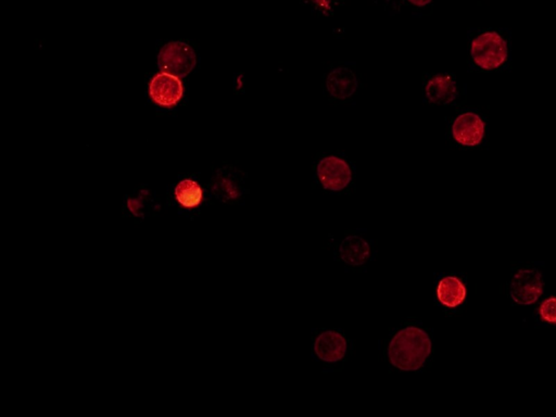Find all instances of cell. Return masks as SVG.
I'll list each match as a JSON object with an SVG mask.
<instances>
[{
  "label": "cell",
  "instance_id": "1",
  "mask_svg": "<svg viewBox=\"0 0 556 417\" xmlns=\"http://www.w3.org/2000/svg\"><path fill=\"white\" fill-rule=\"evenodd\" d=\"M430 353L429 336L421 328L407 327L391 340L388 357L398 369L416 371L424 365Z\"/></svg>",
  "mask_w": 556,
  "mask_h": 417
},
{
  "label": "cell",
  "instance_id": "2",
  "mask_svg": "<svg viewBox=\"0 0 556 417\" xmlns=\"http://www.w3.org/2000/svg\"><path fill=\"white\" fill-rule=\"evenodd\" d=\"M472 57L475 63L484 70L499 68L508 58L506 41L496 32L484 33L473 41Z\"/></svg>",
  "mask_w": 556,
  "mask_h": 417
},
{
  "label": "cell",
  "instance_id": "3",
  "mask_svg": "<svg viewBox=\"0 0 556 417\" xmlns=\"http://www.w3.org/2000/svg\"><path fill=\"white\" fill-rule=\"evenodd\" d=\"M159 65L164 73L183 78L195 68L196 55L186 43H168L160 53Z\"/></svg>",
  "mask_w": 556,
  "mask_h": 417
},
{
  "label": "cell",
  "instance_id": "4",
  "mask_svg": "<svg viewBox=\"0 0 556 417\" xmlns=\"http://www.w3.org/2000/svg\"><path fill=\"white\" fill-rule=\"evenodd\" d=\"M541 273L536 270H522L510 282V297L520 306L535 303L542 294Z\"/></svg>",
  "mask_w": 556,
  "mask_h": 417
},
{
  "label": "cell",
  "instance_id": "5",
  "mask_svg": "<svg viewBox=\"0 0 556 417\" xmlns=\"http://www.w3.org/2000/svg\"><path fill=\"white\" fill-rule=\"evenodd\" d=\"M318 175L324 189L332 191H339L346 189L351 182V170L347 162L340 158H324L318 163Z\"/></svg>",
  "mask_w": 556,
  "mask_h": 417
},
{
  "label": "cell",
  "instance_id": "6",
  "mask_svg": "<svg viewBox=\"0 0 556 417\" xmlns=\"http://www.w3.org/2000/svg\"><path fill=\"white\" fill-rule=\"evenodd\" d=\"M183 94V84L174 75L160 73L150 83V96L160 106H175L182 100Z\"/></svg>",
  "mask_w": 556,
  "mask_h": 417
},
{
  "label": "cell",
  "instance_id": "7",
  "mask_svg": "<svg viewBox=\"0 0 556 417\" xmlns=\"http://www.w3.org/2000/svg\"><path fill=\"white\" fill-rule=\"evenodd\" d=\"M453 137L464 146H476L482 142L484 124L477 114L468 112L455 120L452 128Z\"/></svg>",
  "mask_w": 556,
  "mask_h": 417
},
{
  "label": "cell",
  "instance_id": "8",
  "mask_svg": "<svg viewBox=\"0 0 556 417\" xmlns=\"http://www.w3.org/2000/svg\"><path fill=\"white\" fill-rule=\"evenodd\" d=\"M314 351L322 361L335 363L344 359L347 353V341L339 333L325 331L316 339Z\"/></svg>",
  "mask_w": 556,
  "mask_h": 417
},
{
  "label": "cell",
  "instance_id": "9",
  "mask_svg": "<svg viewBox=\"0 0 556 417\" xmlns=\"http://www.w3.org/2000/svg\"><path fill=\"white\" fill-rule=\"evenodd\" d=\"M456 94V85L448 75H437L427 84V98L433 104H450L455 100Z\"/></svg>",
  "mask_w": 556,
  "mask_h": 417
},
{
  "label": "cell",
  "instance_id": "10",
  "mask_svg": "<svg viewBox=\"0 0 556 417\" xmlns=\"http://www.w3.org/2000/svg\"><path fill=\"white\" fill-rule=\"evenodd\" d=\"M340 256L350 266H361L369 259V244L359 236L347 237L340 246Z\"/></svg>",
  "mask_w": 556,
  "mask_h": 417
},
{
  "label": "cell",
  "instance_id": "11",
  "mask_svg": "<svg viewBox=\"0 0 556 417\" xmlns=\"http://www.w3.org/2000/svg\"><path fill=\"white\" fill-rule=\"evenodd\" d=\"M437 296L443 306L455 308L464 301L466 297V288L459 278L449 276L439 282Z\"/></svg>",
  "mask_w": 556,
  "mask_h": 417
},
{
  "label": "cell",
  "instance_id": "12",
  "mask_svg": "<svg viewBox=\"0 0 556 417\" xmlns=\"http://www.w3.org/2000/svg\"><path fill=\"white\" fill-rule=\"evenodd\" d=\"M357 86V78L348 69H337L328 76V90L336 98H348L355 92Z\"/></svg>",
  "mask_w": 556,
  "mask_h": 417
},
{
  "label": "cell",
  "instance_id": "13",
  "mask_svg": "<svg viewBox=\"0 0 556 417\" xmlns=\"http://www.w3.org/2000/svg\"><path fill=\"white\" fill-rule=\"evenodd\" d=\"M176 199L186 207H197L203 200V189L191 179L181 182L175 189Z\"/></svg>",
  "mask_w": 556,
  "mask_h": 417
},
{
  "label": "cell",
  "instance_id": "14",
  "mask_svg": "<svg viewBox=\"0 0 556 417\" xmlns=\"http://www.w3.org/2000/svg\"><path fill=\"white\" fill-rule=\"evenodd\" d=\"M540 314L544 321L556 324V298L552 297L542 302L540 306Z\"/></svg>",
  "mask_w": 556,
  "mask_h": 417
},
{
  "label": "cell",
  "instance_id": "15",
  "mask_svg": "<svg viewBox=\"0 0 556 417\" xmlns=\"http://www.w3.org/2000/svg\"><path fill=\"white\" fill-rule=\"evenodd\" d=\"M409 3H412L414 4V5L419 6V7H423V6L430 3L431 0H409Z\"/></svg>",
  "mask_w": 556,
  "mask_h": 417
}]
</instances>
